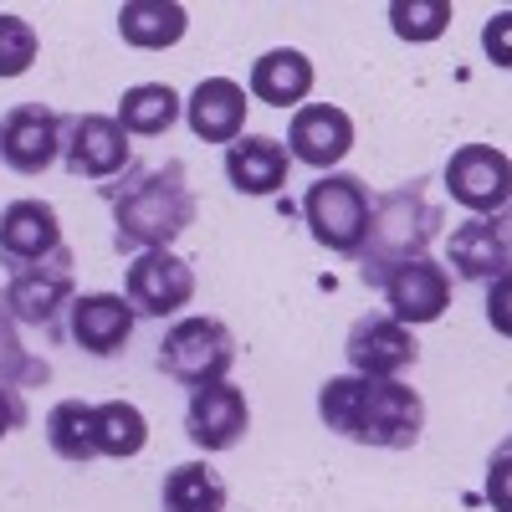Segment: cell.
I'll return each mask as SVG.
<instances>
[{"label": "cell", "mask_w": 512, "mask_h": 512, "mask_svg": "<svg viewBox=\"0 0 512 512\" xmlns=\"http://www.w3.org/2000/svg\"><path fill=\"white\" fill-rule=\"evenodd\" d=\"M369 210H374V195L359 175H323L303 200L313 241L338 251V256H359L364 231H369Z\"/></svg>", "instance_id": "5b68a950"}, {"label": "cell", "mask_w": 512, "mask_h": 512, "mask_svg": "<svg viewBox=\"0 0 512 512\" xmlns=\"http://www.w3.org/2000/svg\"><path fill=\"white\" fill-rule=\"evenodd\" d=\"M236 364V338L221 318H180L175 328L164 333L159 344V369L185 384V390H205V384H221Z\"/></svg>", "instance_id": "277c9868"}, {"label": "cell", "mask_w": 512, "mask_h": 512, "mask_svg": "<svg viewBox=\"0 0 512 512\" xmlns=\"http://www.w3.org/2000/svg\"><path fill=\"white\" fill-rule=\"evenodd\" d=\"M118 128L123 134H139V139H154V134H169L180 118V93L169 82H139L118 98Z\"/></svg>", "instance_id": "7402d4cb"}, {"label": "cell", "mask_w": 512, "mask_h": 512, "mask_svg": "<svg viewBox=\"0 0 512 512\" xmlns=\"http://www.w3.org/2000/svg\"><path fill=\"white\" fill-rule=\"evenodd\" d=\"M190 31V11L175 0H128L118 6V36L139 52H164Z\"/></svg>", "instance_id": "44dd1931"}, {"label": "cell", "mask_w": 512, "mask_h": 512, "mask_svg": "<svg viewBox=\"0 0 512 512\" xmlns=\"http://www.w3.org/2000/svg\"><path fill=\"white\" fill-rule=\"evenodd\" d=\"M62 154L77 180H113L128 169V134L113 113H77L62 118Z\"/></svg>", "instance_id": "8fae6325"}, {"label": "cell", "mask_w": 512, "mask_h": 512, "mask_svg": "<svg viewBox=\"0 0 512 512\" xmlns=\"http://www.w3.org/2000/svg\"><path fill=\"white\" fill-rule=\"evenodd\" d=\"M436 226H441V210L425 200L420 185H400V190H390V195H379L374 210H369L364 246H359L364 282H379L390 267L425 256V246L436 241Z\"/></svg>", "instance_id": "3957f363"}, {"label": "cell", "mask_w": 512, "mask_h": 512, "mask_svg": "<svg viewBox=\"0 0 512 512\" xmlns=\"http://www.w3.org/2000/svg\"><path fill=\"white\" fill-rule=\"evenodd\" d=\"M67 333H72L77 349H88L93 359H108V354H118L128 338H134V308H128V297H118V292L72 297Z\"/></svg>", "instance_id": "2e32d148"}, {"label": "cell", "mask_w": 512, "mask_h": 512, "mask_svg": "<svg viewBox=\"0 0 512 512\" xmlns=\"http://www.w3.org/2000/svg\"><path fill=\"white\" fill-rule=\"evenodd\" d=\"M446 190L456 205L477 210V216H502L512 195V164L492 144H461L446 159Z\"/></svg>", "instance_id": "52a82bcc"}, {"label": "cell", "mask_w": 512, "mask_h": 512, "mask_svg": "<svg viewBox=\"0 0 512 512\" xmlns=\"http://www.w3.org/2000/svg\"><path fill=\"white\" fill-rule=\"evenodd\" d=\"M349 374H364V379H400L415 359H420V344L405 323H395L390 313H364L354 328H349Z\"/></svg>", "instance_id": "30bf717a"}, {"label": "cell", "mask_w": 512, "mask_h": 512, "mask_svg": "<svg viewBox=\"0 0 512 512\" xmlns=\"http://www.w3.org/2000/svg\"><path fill=\"white\" fill-rule=\"evenodd\" d=\"M318 415L344 441L379 451H410L425 431V400L400 379L333 374L318 390Z\"/></svg>", "instance_id": "6da1fadb"}, {"label": "cell", "mask_w": 512, "mask_h": 512, "mask_svg": "<svg viewBox=\"0 0 512 512\" xmlns=\"http://www.w3.org/2000/svg\"><path fill=\"white\" fill-rule=\"evenodd\" d=\"M195 190L180 159L134 164L128 185L113 190V246L118 251H169L195 226Z\"/></svg>", "instance_id": "7a4b0ae2"}, {"label": "cell", "mask_w": 512, "mask_h": 512, "mask_svg": "<svg viewBox=\"0 0 512 512\" xmlns=\"http://www.w3.org/2000/svg\"><path fill=\"white\" fill-rule=\"evenodd\" d=\"M67 241H62V221L47 200H11L0 210V262L11 272L21 267H36L57 256Z\"/></svg>", "instance_id": "4fadbf2b"}, {"label": "cell", "mask_w": 512, "mask_h": 512, "mask_svg": "<svg viewBox=\"0 0 512 512\" xmlns=\"http://www.w3.org/2000/svg\"><path fill=\"white\" fill-rule=\"evenodd\" d=\"M313 93V62L297 47H272L251 62V98L267 108H297Z\"/></svg>", "instance_id": "ffe728a7"}, {"label": "cell", "mask_w": 512, "mask_h": 512, "mask_svg": "<svg viewBox=\"0 0 512 512\" xmlns=\"http://www.w3.org/2000/svg\"><path fill=\"white\" fill-rule=\"evenodd\" d=\"M47 446L72 461V466H88L98 456V410L88 400H62L47 415Z\"/></svg>", "instance_id": "cb8c5ba5"}, {"label": "cell", "mask_w": 512, "mask_h": 512, "mask_svg": "<svg viewBox=\"0 0 512 512\" xmlns=\"http://www.w3.org/2000/svg\"><path fill=\"white\" fill-rule=\"evenodd\" d=\"M98 410V456H139L149 446V420L139 405H128V400H103L93 405Z\"/></svg>", "instance_id": "d4e9b609"}, {"label": "cell", "mask_w": 512, "mask_h": 512, "mask_svg": "<svg viewBox=\"0 0 512 512\" xmlns=\"http://www.w3.org/2000/svg\"><path fill=\"white\" fill-rule=\"evenodd\" d=\"M507 21H512V16L502 11V16L487 26V52L497 57V67H507V62H512V52H507Z\"/></svg>", "instance_id": "f546056e"}, {"label": "cell", "mask_w": 512, "mask_h": 512, "mask_svg": "<svg viewBox=\"0 0 512 512\" xmlns=\"http://www.w3.org/2000/svg\"><path fill=\"white\" fill-rule=\"evenodd\" d=\"M123 297L134 308V318L139 313L144 318H175L195 297V272L175 251H139L128 277H123Z\"/></svg>", "instance_id": "8992f818"}, {"label": "cell", "mask_w": 512, "mask_h": 512, "mask_svg": "<svg viewBox=\"0 0 512 512\" xmlns=\"http://www.w3.org/2000/svg\"><path fill=\"white\" fill-rule=\"evenodd\" d=\"M246 88L231 77H205L185 103V118L195 128V139L205 144H236L246 134Z\"/></svg>", "instance_id": "e0dca14e"}, {"label": "cell", "mask_w": 512, "mask_h": 512, "mask_svg": "<svg viewBox=\"0 0 512 512\" xmlns=\"http://www.w3.org/2000/svg\"><path fill=\"white\" fill-rule=\"evenodd\" d=\"M26 425V395L16 384H0V436H11Z\"/></svg>", "instance_id": "f1b7e54d"}, {"label": "cell", "mask_w": 512, "mask_h": 512, "mask_svg": "<svg viewBox=\"0 0 512 512\" xmlns=\"http://www.w3.org/2000/svg\"><path fill=\"white\" fill-rule=\"evenodd\" d=\"M374 287L384 292V303H390V318L405 323V328L436 323L451 308V272L441 262H431V256H415V262L390 267Z\"/></svg>", "instance_id": "9c48e42d"}, {"label": "cell", "mask_w": 512, "mask_h": 512, "mask_svg": "<svg viewBox=\"0 0 512 512\" xmlns=\"http://www.w3.org/2000/svg\"><path fill=\"white\" fill-rule=\"evenodd\" d=\"M72 251L62 246L57 256H47V262L36 267H21L11 272L6 282V313L16 323H31V328H52L62 308H72Z\"/></svg>", "instance_id": "ba28073f"}, {"label": "cell", "mask_w": 512, "mask_h": 512, "mask_svg": "<svg viewBox=\"0 0 512 512\" xmlns=\"http://www.w3.org/2000/svg\"><path fill=\"white\" fill-rule=\"evenodd\" d=\"M62 154V113L41 103H16L0 118V164L16 175H41Z\"/></svg>", "instance_id": "7c38bea8"}, {"label": "cell", "mask_w": 512, "mask_h": 512, "mask_svg": "<svg viewBox=\"0 0 512 512\" xmlns=\"http://www.w3.org/2000/svg\"><path fill=\"white\" fill-rule=\"evenodd\" d=\"M507 256H512V236L502 216H477L451 231V267L466 282H502Z\"/></svg>", "instance_id": "ac0fdd59"}, {"label": "cell", "mask_w": 512, "mask_h": 512, "mask_svg": "<svg viewBox=\"0 0 512 512\" xmlns=\"http://www.w3.org/2000/svg\"><path fill=\"white\" fill-rule=\"evenodd\" d=\"M36 52H41L36 26L21 21V16H11V11H0V77H21V72H31Z\"/></svg>", "instance_id": "4316f807"}, {"label": "cell", "mask_w": 512, "mask_h": 512, "mask_svg": "<svg viewBox=\"0 0 512 512\" xmlns=\"http://www.w3.org/2000/svg\"><path fill=\"white\" fill-rule=\"evenodd\" d=\"M164 512H226V482L210 461H180L159 492Z\"/></svg>", "instance_id": "603a6c76"}, {"label": "cell", "mask_w": 512, "mask_h": 512, "mask_svg": "<svg viewBox=\"0 0 512 512\" xmlns=\"http://www.w3.org/2000/svg\"><path fill=\"white\" fill-rule=\"evenodd\" d=\"M287 169H292L287 144L282 139H267V134H241L226 149V180L241 195H277L287 185Z\"/></svg>", "instance_id": "d6986e66"}, {"label": "cell", "mask_w": 512, "mask_h": 512, "mask_svg": "<svg viewBox=\"0 0 512 512\" xmlns=\"http://www.w3.org/2000/svg\"><path fill=\"white\" fill-rule=\"evenodd\" d=\"M251 425V405L246 395L236 390L231 379L221 384H205V390H190V405H185V436L200 446V451H231Z\"/></svg>", "instance_id": "5bb4252c"}, {"label": "cell", "mask_w": 512, "mask_h": 512, "mask_svg": "<svg viewBox=\"0 0 512 512\" xmlns=\"http://www.w3.org/2000/svg\"><path fill=\"white\" fill-rule=\"evenodd\" d=\"M354 149V118L333 103H303L287 128V154L308 169H333Z\"/></svg>", "instance_id": "9a60e30c"}, {"label": "cell", "mask_w": 512, "mask_h": 512, "mask_svg": "<svg viewBox=\"0 0 512 512\" xmlns=\"http://www.w3.org/2000/svg\"><path fill=\"white\" fill-rule=\"evenodd\" d=\"M390 26L400 41H436L451 26V0H395L390 6Z\"/></svg>", "instance_id": "484cf974"}, {"label": "cell", "mask_w": 512, "mask_h": 512, "mask_svg": "<svg viewBox=\"0 0 512 512\" xmlns=\"http://www.w3.org/2000/svg\"><path fill=\"white\" fill-rule=\"evenodd\" d=\"M47 359H31L21 349V338L11 328V318L0 313V384H16V390H26V384H47Z\"/></svg>", "instance_id": "83f0119b"}]
</instances>
